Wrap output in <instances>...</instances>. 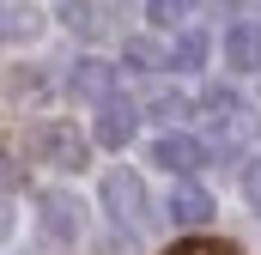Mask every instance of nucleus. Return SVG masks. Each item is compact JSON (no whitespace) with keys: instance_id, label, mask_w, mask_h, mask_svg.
Listing matches in <instances>:
<instances>
[{"instance_id":"nucleus-1","label":"nucleus","mask_w":261,"mask_h":255,"mask_svg":"<svg viewBox=\"0 0 261 255\" xmlns=\"http://www.w3.org/2000/svg\"><path fill=\"white\" fill-rule=\"evenodd\" d=\"M103 207H110L116 225L134 231V225L146 219V183H140L134 170H110V176H103Z\"/></svg>"},{"instance_id":"nucleus-2","label":"nucleus","mask_w":261,"mask_h":255,"mask_svg":"<svg viewBox=\"0 0 261 255\" xmlns=\"http://www.w3.org/2000/svg\"><path fill=\"white\" fill-rule=\"evenodd\" d=\"M31 152H37L43 164H55V170H79V164H85V140H79V134H73L67 122H49V128H37Z\"/></svg>"},{"instance_id":"nucleus-3","label":"nucleus","mask_w":261,"mask_h":255,"mask_svg":"<svg viewBox=\"0 0 261 255\" xmlns=\"http://www.w3.org/2000/svg\"><path fill=\"white\" fill-rule=\"evenodd\" d=\"M152 164H164V170H176V176H195L200 164H206V146L189 140V134H164V140L152 146Z\"/></svg>"},{"instance_id":"nucleus-4","label":"nucleus","mask_w":261,"mask_h":255,"mask_svg":"<svg viewBox=\"0 0 261 255\" xmlns=\"http://www.w3.org/2000/svg\"><path fill=\"white\" fill-rule=\"evenodd\" d=\"M134 128H140V110H134L128 97H103L97 104V140L103 146H128Z\"/></svg>"},{"instance_id":"nucleus-5","label":"nucleus","mask_w":261,"mask_h":255,"mask_svg":"<svg viewBox=\"0 0 261 255\" xmlns=\"http://www.w3.org/2000/svg\"><path fill=\"white\" fill-rule=\"evenodd\" d=\"M67 91H73V97L103 104V97H116V73H110L103 61H73V73H67Z\"/></svg>"},{"instance_id":"nucleus-6","label":"nucleus","mask_w":261,"mask_h":255,"mask_svg":"<svg viewBox=\"0 0 261 255\" xmlns=\"http://www.w3.org/2000/svg\"><path fill=\"white\" fill-rule=\"evenodd\" d=\"M170 225H206L213 219V200H206V189H195V183H182V189H170Z\"/></svg>"},{"instance_id":"nucleus-7","label":"nucleus","mask_w":261,"mask_h":255,"mask_svg":"<svg viewBox=\"0 0 261 255\" xmlns=\"http://www.w3.org/2000/svg\"><path fill=\"white\" fill-rule=\"evenodd\" d=\"M43 225H49V237H79V200L73 194H43Z\"/></svg>"},{"instance_id":"nucleus-8","label":"nucleus","mask_w":261,"mask_h":255,"mask_svg":"<svg viewBox=\"0 0 261 255\" xmlns=\"http://www.w3.org/2000/svg\"><path fill=\"white\" fill-rule=\"evenodd\" d=\"M225 61H231V67H261V24H231Z\"/></svg>"},{"instance_id":"nucleus-9","label":"nucleus","mask_w":261,"mask_h":255,"mask_svg":"<svg viewBox=\"0 0 261 255\" xmlns=\"http://www.w3.org/2000/svg\"><path fill=\"white\" fill-rule=\"evenodd\" d=\"M61 18H67V31H79V37H97V31H103V12H97V0H67V6H61Z\"/></svg>"},{"instance_id":"nucleus-10","label":"nucleus","mask_w":261,"mask_h":255,"mask_svg":"<svg viewBox=\"0 0 261 255\" xmlns=\"http://www.w3.org/2000/svg\"><path fill=\"white\" fill-rule=\"evenodd\" d=\"M195 12V0H146V18L158 24V31H170V24H182Z\"/></svg>"},{"instance_id":"nucleus-11","label":"nucleus","mask_w":261,"mask_h":255,"mask_svg":"<svg viewBox=\"0 0 261 255\" xmlns=\"http://www.w3.org/2000/svg\"><path fill=\"white\" fill-rule=\"evenodd\" d=\"M200 61H206V37L200 31H182L176 49H170V67H200Z\"/></svg>"},{"instance_id":"nucleus-12","label":"nucleus","mask_w":261,"mask_h":255,"mask_svg":"<svg viewBox=\"0 0 261 255\" xmlns=\"http://www.w3.org/2000/svg\"><path fill=\"white\" fill-rule=\"evenodd\" d=\"M122 61H128L134 73H152V67H164V55H158L152 43H140V37H134V43H122Z\"/></svg>"},{"instance_id":"nucleus-13","label":"nucleus","mask_w":261,"mask_h":255,"mask_svg":"<svg viewBox=\"0 0 261 255\" xmlns=\"http://www.w3.org/2000/svg\"><path fill=\"white\" fill-rule=\"evenodd\" d=\"M24 37H37V12L31 6H6V43H24Z\"/></svg>"},{"instance_id":"nucleus-14","label":"nucleus","mask_w":261,"mask_h":255,"mask_svg":"<svg viewBox=\"0 0 261 255\" xmlns=\"http://www.w3.org/2000/svg\"><path fill=\"white\" fill-rule=\"evenodd\" d=\"M182 110H189V97H182V91H158V97H152V116H158V122H164V128L176 122Z\"/></svg>"},{"instance_id":"nucleus-15","label":"nucleus","mask_w":261,"mask_h":255,"mask_svg":"<svg viewBox=\"0 0 261 255\" xmlns=\"http://www.w3.org/2000/svg\"><path fill=\"white\" fill-rule=\"evenodd\" d=\"M243 194H249V207L261 213V158L249 164V170H243Z\"/></svg>"},{"instance_id":"nucleus-16","label":"nucleus","mask_w":261,"mask_h":255,"mask_svg":"<svg viewBox=\"0 0 261 255\" xmlns=\"http://www.w3.org/2000/svg\"><path fill=\"white\" fill-rule=\"evenodd\" d=\"M170 255H237L231 243H176Z\"/></svg>"}]
</instances>
